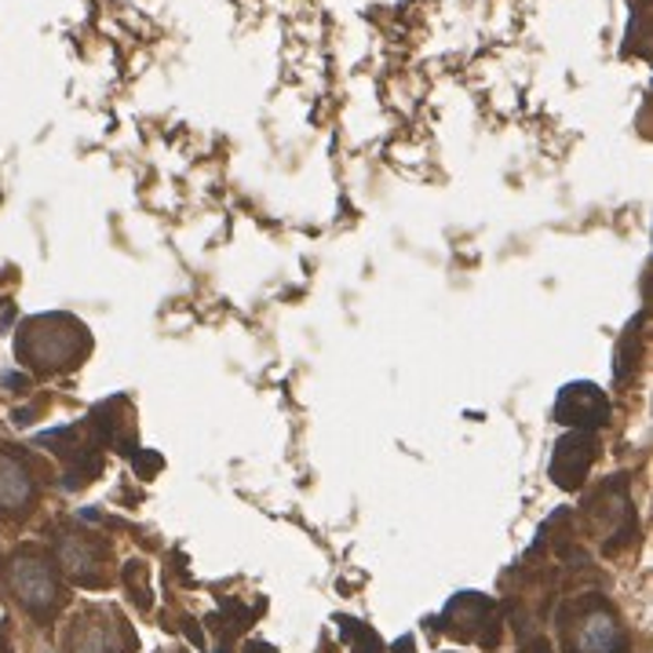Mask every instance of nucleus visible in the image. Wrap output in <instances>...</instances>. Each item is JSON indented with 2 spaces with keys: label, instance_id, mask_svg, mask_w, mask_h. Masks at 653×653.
I'll list each match as a JSON object with an SVG mask.
<instances>
[{
  "label": "nucleus",
  "instance_id": "obj_3",
  "mask_svg": "<svg viewBox=\"0 0 653 653\" xmlns=\"http://www.w3.org/2000/svg\"><path fill=\"white\" fill-rule=\"evenodd\" d=\"M563 635L569 653H628L621 617L599 595L573 602V617H563Z\"/></svg>",
  "mask_w": 653,
  "mask_h": 653
},
{
  "label": "nucleus",
  "instance_id": "obj_18",
  "mask_svg": "<svg viewBox=\"0 0 653 653\" xmlns=\"http://www.w3.org/2000/svg\"><path fill=\"white\" fill-rule=\"evenodd\" d=\"M165 653H182V650H165Z\"/></svg>",
  "mask_w": 653,
  "mask_h": 653
},
{
  "label": "nucleus",
  "instance_id": "obj_6",
  "mask_svg": "<svg viewBox=\"0 0 653 653\" xmlns=\"http://www.w3.org/2000/svg\"><path fill=\"white\" fill-rule=\"evenodd\" d=\"M442 632L461 639V643H478V646H497L500 643V617H497V606H492L489 595H478V591H461L453 595L450 602H445V610L439 617Z\"/></svg>",
  "mask_w": 653,
  "mask_h": 653
},
{
  "label": "nucleus",
  "instance_id": "obj_11",
  "mask_svg": "<svg viewBox=\"0 0 653 653\" xmlns=\"http://www.w3.org/2000/svg\"><path fill=\"white\" fill-rule=\"evenodd\" d=\"M340 635H343V643H347V653H384L380 635H376L369 624L354 621V617H343Z\"/></svg>",
  "mask_w": 653,
  "mask_h": 653
},
{
  "label": "nucleus",
  "instance_id": "obj_10",
  "mask_svg": "<svg viewBox=\"0 0 653 653\" xmlns=\"http://www.w3.org/2000/svg\"><path fill=\"white\" fill-rule=\"evenodd\" d=\"M595 456H599V439L591 431H569L555 442L552 453V478L558 489H580L588 478Z\"/></svg>",
  "mask_w": 653,
  "mask_h": 653
},
{
  "label": "nucleus",
  "instance_id": "obj_5",
  "mask_svg": "<svg viewBox=\"0 0 653 653\" xmlns=\"http://www.w3.org/2000/svg\"><path fill=\"white\" fill-rule=\"evenodd\" d=\"M135 635L113 606H85L66 628V653H132Z\"/></svg>",
  "mask_w": 653,
  "mask_h": 653
},
{
  "label": "nucleus",
  "instance_id": "obj_8",
  "mask_svg": "<svg viewBox=\"0 0 653 653\" xmlns=\"http://www.w3.org/2000/svg\"><path fill=\"white\" fill-rule=\"evenodd\" d=\"M555 420L563 423V428L595 434L610 420V398H606L599 384H588V380L566 384L555 398Z\"/></svg>",
  "mask_w": 653,
  "mask_h": 653
},
{
  "label": "nucleus",
  "instance_id": "obj_4",
  "mask_svg": "<svg viewBox=\"0 0 653 653\" xmlns=\"http://www.w3.org/2000/svg\"><path fill=\"white\" fill-rule=\"evenodd\" d=\"M584 525L599 536L610 555L621 552L624 544H632L635 511H632V497H628L624 478H613V483H606L591 492L588 503H584Z\"/></svg>",
  "mask_w": 653,
  "mask_h": 653
},
{
  "label": "nucleus",
  "instance_id": "obj_2",
  "mask_svg": "<svg viewBox=\"0 0 653 653\" xmlns=\"http://www.w3.org/2000/svg\"><path fill=\"white\" fill-rule=\"evenodd\" d=\"M0 577H4L8 591L15 595V602L33 621L52 624V617L63 610L66 591L59 573H55V558L44 547H19V552H11L4 558Z\"/></svg>",
  "mask_w": 653,
  "mask_h": 653
},
{
  "label": "nucleus",
  "instance_id": "obj_12",
  "mask_svg": "<svg viewBox=\"0 0 653 653\" xmlns=\"http://www.w3.org/2000/svg\"><path fill=\"white\" fill-rule=\"evenodd\" d=\"M124 584H129L132 599L140 602V610H151V584H146V566L143 563L124 566Z\"/></svg>",
  "mask_w": 653,
  "mask_h": 653
},
{
  "label": "nucleus",
  "instance_id": "obj_16",
  "mask_svg": "<svg viewBox=\"0 0 653 653\" xmlns=\"http://www.w3.org/2000/svg\"><path fill=\"white\" fill-rule=\"evenodd\" d=\"M391 653H412V635H406V639H398V643L391 646Z\"/></svg>",
  "mask_w": 653,
  "mask_h": 653
},
{
  "label": "nucleus",
  "instance_id": "obj_14",
  "mask_svg": "<svg viewBox=\"0 0 653 653\" xmlns=\"http://www.w3.org/2000/svg\"><path fill=\"white\" fill-rule=\"evenodd\" d=\"M519 653H555V646L547 643L544 635H536V639H530V643H525V646H522Z\"/></svg>",
  "mask_w": 653,
  "mask_h": 653
},
{
  "label": "nucleus",
  "instance_id": "obj_9",
  "mask_svg": "<svg viewBox=\"0 0 653 653\" xmlns=\"http://www.w3.org/2000/svg\"><path fill=\"white\" fill-rule=\"evenodd\" d=\"M37 500V472L22 453L0 445V519H22Z\"/></svg>",
  "mask_w": 653,
  "mask_h": 653
},
{
  "label": "nucleus",
  "instance_id": "obj_7",
  "mask_svg": "<svg viewBox=\"0 0 653 653\" xmlns=\"http://www.w3.org/2000/svg\"><path fill=\"white\" fill-rule=\"evenodd\" d=\"M107 563H110V547L96 533L59 530V536H55V566L70 580L81 584V588H107L110 584Z\"/></svg>",
  "mask_w": 653,
  "mask_h": 653
},
{
  "label": "nucleus",
  "instance_id": "obj_13",
  "mask_svg": "<svg viewBox=\"0 0 653 653\" xmlns=\"http://www.w3.org/2000/svg\"><path fill=\"white\" fill-rule=\"evenodd\" d=\"M157 467H162V456H154V453H135V472H140V478H151Z\"/></svg>",
  "mask_w": 653,
  "mask_h": 653
},
{
  "label": "nucleus",
  "instance_id": "obj_1",
  "mask_svg": "<svg viewBox=\"0 0 653 653\" xmlns=\"http://www.w3.org/2000/svg\"><path fill=\"white\" fill-rule=\"evenodd\" d=\"M91 351L88 325L77 322L74 314L52 311V314H33L19 325L15 354L22 365H30L33 373H70L77 369Z\"/></svg>",
  "mask_w": 653,
  "mask_h": 653
},
{
  "label": "nucleus",
  "instance_id": "obj_15",
  "mask_svg": "<svg viewBox=\"0 0 653 653\" xmlns=\"http://www.w3.org/2000/svg\"><path fill=\"white\" fill-rule=\"evenodd\" d=\"M4 387H11V391H26L30 380L26 376H4Z\"/></svg>",
  "mask_w": 653,
  "mask_h": 653
},
{
  "label": "nucleus",
  "instance_id": "obj_17",
  "mask_svg": "<svg viewBox=\"0 0 653 653\" xmlns=\"http://www.w3.org/2000/svg\"><path fill=\"white\" fill-rule=\"evenodd\" d=\"M245 653H274V646H267V643H248Z\"/></svg>",
  "mask_w": 653,
  "mask_h": 653
}]
</instances>
